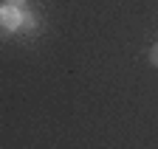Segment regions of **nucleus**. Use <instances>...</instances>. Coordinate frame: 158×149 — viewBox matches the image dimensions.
I'll return each mask as SVG.
<instances>
[{
  "mask_svg": "<svg viewBox=\"0 0 158 149\" xmlns=\"http://www.w3.org/2000/svg\"><path fill=\"white\" fill-rule=\"evenodd\" d=\"M23 3H26V0H9L6 6H14V9H17V6H23Z\"/></svg>",
  "mask_w": 158,
  "mask_h": 149,
  "instance_id": "obj_3",
  "label": "nucleus"
},
{
  "mask_svg": "<svg viewBox=\"0 0 158 149\" xmlns=\"http://www.w3.org/2000/svg\"><path fill=\"white\" fill-rule=\"evenodd\" d=\"M150 57H152V62H155V65H158V42H155V45H152V53H150Z\"/></svg>",
  "mask_w": 158,
  "mask_h": 149,
  "instance_id": "obj_2",
  "label": "nucleus"
},
{
  "mask_svg": "<svg viewBox=\"0 0 158 149\" xmlns=\"http://www.w3.org/2000/svg\"><path fill=\"white\" fill-rule=\"evenodd\" d=\"M20 23H23L20 9H14V6H0V40L9 37V34H14L20 28Z\"/></svg>",
  "mask_w": 158,
  "mask_h": 149,
  "instance_id": "obj_1",
  "label": "nucleus"
}]
</instances>
